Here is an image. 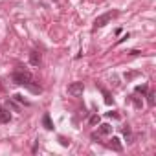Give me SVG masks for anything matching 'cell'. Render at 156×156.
Masks as SVG:
<instances>
[{"label": "cell", "mask_w": 156, "mask_h": 156, "mask_svg": "<svg viewBox=\"0 0 156 156\" xmlns=\"http://www.w3.org/2000/svg\"><path fill=\"white\" fill-rule=\"evenodd\" d=\"M11 79H13V83H15V85L26 87V85L31 81V73H30V72H26L24 68H19V70H15V72H13Z\"/></svg>", "instance_id": "obj_1"}, {"label": "cell", "mask_w": 156, "mask_h": 156, "mask_svg": "<svg viewBox=\"0 0 156 156\" xmlns=\"http://www.w3.org/2000/svg\"><path fill=\"white\" fill-rule=\"evenodd\" d=\"M118 17V11H108V13H105V15H101V17H98L96 20H94V31L96 30H99V28H103V26H107L112 19H116Z\"/></svg>", "instance_id": "obj_2"}, {"label": "cell", "mask_w": 156, "mask_h": 156, "mask_svg": "<svg viewBox=\"0 0 156 156\" xmlns=\"http://www.w3.org/2000/svg\"><path fill=\"white\" fill-rule=\"evenodd\" d=\"M83 90H85V83L83 81H75V83H72L70 87H68V94L70 96H83Z\"/></svg>", "instance_id": "obj_3"}, {"label": "cell", "mask_w": 156, "mask_h": 156, "mask_svg": "<svg viewBox=\"0 0 156 156\" xmlns=\"http://www.w3.org/2000/svg\"><path fill=\"white\" fill-rule=\"evenodd\" d=\"M41 61H42L41 51H37V50L30 51V64H31V66H39V64H41Z\"/></svg>", "instance_id": "obj_4"}, {"label": "cell", "mask_w": 156, "mask_h": 156, "mask_svg": "<svg viewBox=\"0 0 156 156\" xmlns=\"http://www.w3.org/2000/svg\"><path fill=\"white\" fill-rule=\"evenodd\" d=\"M108 149H112V151H116V152H121V149H123V145H121V141H119V138H116V136H112V140L108 141Z\"/></svg>", "instance_id": "obj_5"}, {"label": "cell", "mask_w": 156, "mask_h": 156, "mask_svg": "<svg viewBox=\"0 0 156 156\" xmlns=\"http://www.w3.org/2000/svg\"><path fill=\"white\" fill-rule=\"evenodd\" d=\"M9 121H11V114H9V110L0 108V125H2V123H9Z\"/></svg>", "instance_id": "obj_6"}, {"label": "cell", "mask_w": 156, "mask_h": 156, "mask_svg": "<svg viewBox=\"0 0 156 156\" xmlns=\"http://www.w3.org/2000/svg\"><path fill=\"white\" fill-rule=\"evenodd\" d=\"M42 125H44L46 130H53V121H51L50 114H44V116H42Z\"/></svg>", "instance_id": "obj_7"}, {"label": "cell", "mask_w": 156, "mask_h": 156, "mask_svg": "<svg viewBox=\"0 0 156 156\" xmlns=\"http://www.w3.org/2000/svg\"><path fill=\"white\" fill-rule=\"evenodd\" d=\"M110 132H112V127H110L108 123H101L99 129H98V134H101V136H107V134H110Z\"/></svg>", "instance_id": "obj_8"}, {"label": "cell", "mask_w": 156, "mask_h": 156, "mask_svg": "<svg viewBox=\"0 0 156 156\" xmlns=\"http://www.w3.org/2000/svg\"><path fill=\"white\" fill-rule=\"evenodd\" d=\"M26 88H30V90H31L33 94H41V92H42V88H41L39 85H35V83H33V79H31V81H30V83L26 85Z\"/></svg>", "instance_id": "obj_9"}, {"label": "cell", "mask_w": 156, "mask_h": 156, "mask_svg": "<svg viewBox=\"0 0 156 156\" xmlns=\"http://www.w3.org/2000/svg\"><path fill=\"white\" fill-rule=\"evenodd\" d=\"M147 90H149V85H147V83H141V85H138V87L134 88L136 94H145Z\"/></svg>", "instance_id": "obj_10"}, {"label": "cell", "mask_w": 156, "mask_h": 156, "mask_svg": "<svg viewBox=\"0 0 156 156\" xmlns=\"http://www.w3.org/2000/svg\"><path fill=\"white\" fill-rule=\"evenodd\" d=\"M123 134H125L127 141L130 143V141H132V130H130V127H129V125H125V127H123Z\"/></svg>", "instance_id": "obj_11"}, {"label": "cell", "mask_w": 156, "mask_h": 156, "mask_svg": "<svg viewBox=\"0 0 156 156\" xmlns=\"http://www.w3.org/2000/svg\"><path fill=\"white\" fill-rule=\"evenodd\" d=\"M145 94H147V103L152 107L154 105V92H145Z\"/></svg>", "instance_id": "obj_12"}, {"label": "cell", "mask_w": 156, "mask_h": 156, "mask_svg": "<svg viewBox=\"0 0 156 156\" xmlns=\"http://www.w3.org/2000/svg\"><path fill=\"white\" fill-rule=\"evenodd\" d=\"M130 99H132V103H134V107H136V108H141V99H140V98H136V96H132Z\"/></svg>", "instance_id": "obj_13"}, {"label": "cell", "mask_w": 156, "mask_h": 156, "mask_svg": "<svg viewBox=\"0 0 156 156\" xmlns=\"http://www.w3.org/2000/svg\"><path fill=\"white\" fill-rule=\"evenodd\" d=\"M101 92H103V96H105V103H107V105H110V103H112V98H110V94H108L107 90H101Z\"/></svg>", "instance_id": "obj_14"}, {"label": "cell", "mask_w": 156, "mask_h": 156, "mask_svg": "<svg viewBox=\"0 0 156 156\" xmlns=\"http://www.w3.org/2000/svg\"><path fill=\"white\" fill-rule=\"evenodd\" d=\"M13 98H15V101H19V103H24V105H30V103H28V101H26V99H24V98L20 96V94H15Z\"/></svg>", "instance_id": "obj_15"}, {"label": "cell", "mask_w": 156, "mask_h": 156, "mask_svg": "<svg viewBox=\"0 0 156 156\" xmlns=\"http://www.w3.org/2000/svg\"><path fill=\"white\" fill-rule=\"evenodd\" d=\"M59 141H61V145H62V147H68V145H70V140H66V138H62V136L59 138Z\"/></svg>", "instance_id": "obj_16"}, {"label": "cell", "mask_w": 156, "mask_h": 156, "mask_svg": "<svg viewBox=\"0 0 156 156\" xmlns=\"http://www.w3.org/2000/svg\"><path fill=\"white\" fill-rule=\"evenodd\" d=\"M107 116L108 118H114V119H119V114L118 112H107Z\"/></svg>", "instance_id": "obj_17"}, {"label": "cell", "mask_w": 156, "mask_h": 156, "mask_svg": "<svg viewBox=\"0 0 156 156\" xmlns=\"http://www.w3.org/2000/svg\"><path fill=\"white\" fill-rule=\"evenodd\" d=\"M90 123H92V125L99 123V116H92V118H90Z\"/></svg>", "instance_id": "obj_18"}, {"label": "cell", "mask_w": 156, "mask_h": 156, "mask_svg": "<svg viewBox=\"0 0 156 156\" xmlns=\"http://www.w3.org/2000/svg\"><path fill=\"white\" fill-rule=\"evenodd\" d=\"M8 107H11V108H13L15 112H19V107H17L15 103H11V101H8Z\"/></svg>", "instance_id": "obj_19"}, {"label": "cell", "mask_w": 156, "mask_h": 156, "mask_svg": "<svg viewBox=\"0 0 156 156\" xmlns=\"http://www.w3.org/2000/svg\"><path fill=\"white\" fill-rule=\"evenodd\" d=\"M129 37H130V35H129V33H127V35H123V37H121V39H119V41H118V44H119V42H125V41H127V39H129Z\"/></svg>", "instance_id": "obj_20"}, {"label": "cell", "mask_w": 156, "mask_h": 156, "mask_svg": "<svg viewBox=\"0 0 156 156\" xmlns=\"http://www.w3.org/2000/svg\"><path fill=\"white\" fill-rule=\"evenodd\" d=\"M53 2H57V0H53Z\"/></svg>", "instance_id": "obj_21"}]
</instances>
